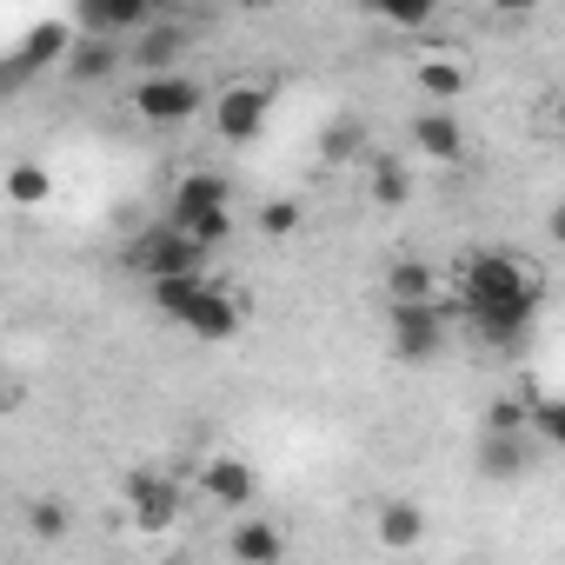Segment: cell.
Returning <instances> with one entry per match:
<instances>
[{
	"label": "cell",
	"mask_w": 565,
	"mask_h": 565,
	"mask_svg": "<svg viewBox=\"0 0 565 565\" xmlns=\"http://www.w3.org/2000/svg\"><path fill=\"white\" fill-rule=\"evenodd\" d=\"M459 307H466V320H472V333L486 347H505L512 353L539 327V273H525L512 253L486 246L459 273Z\"/></svg>",
	"instance_id": "1"
},
{
	"label": "cell",
	"mask_w": 565,
	"mask_h": 565,
	"mask_svg": "<svg viewBox=\"0 0 565 565\" xmlns=\"http://www.w3.org/2000/svg\"><path fill=\"white\" fill-rule=\"evenodd\" d=\"M386 347H393L399 366H433V360H446V347H452L446 307H439V300H386Z\"/></svg>",
	"instance_id": "2"
},
{
	"label": "cell",
	"mask_w": 565,
	"mask_h": 565,
	"mask_svg": "<svg viewBox=\"0 0 565 565\" xmlns=\"http://www.w3.org/2000/svg\"><path fill=\"white\" fill-rule=\"evenodd\" d=\"M273 120V87L266 81H226L213 94V140L226 147H253Z\"/></svg>",
	"instance_id": "3"
},
{
	"label": "cell",
	"mask_w": 565,
	"mask_h": 565,
	"mask_svg": "<svg viewBox=\"0 0 565 565\" xmlns=\"http://www.w3.org/2000/svg\"><path fill=\"white\" fill-rule=\"evenodd\" d=\"M127 259H134L147 279H160V273H200V266H206V246H200L180 220H167V226H140V233L127 239Z\"/></svg>",
	"instance_id": "4"
},
{
	"label": "cell",
	"mask_w": 565,
	"mask_h": 565,
	"mask_svg": "<svg viewBox=\"0 0 565 565\" xmlns=\"http://www.w3.org/2000/svg\"><path fill=\"white\" fill-rule=\"evenodd\" d=\"M120 499H127V519H134L140 532H167V525H180V512H186L180 479L160 472V466H134L127 486H120Z\"/></svg>",
	"instance_id": "5"
},
{
	"label": "cell",
	"mask_w": 565,
	"mask_h": 565,
	"mask_svg": "<svg viewBox=\"0 0 565 565\" xmlns=\"http://www.w3.org/2000/svg\"><path fill=\"white\" fill-rule=\"evenodd\" d=\"M200 107H206V94H200V81H186L180 67H173V74H140V87H134V114H140L147 127H186Z\"/></svg>",
	"instance_id": "6"
},
{
	"label": "cell",
	"mask_w": 565,
	"mask_h": 565,
	"mask_svg": "<svg viewBox=\"0 0 565 565\" xmlns=\"http://www.w3.org/2000/svg\"><path fill=\"white\" fill-rule=\"evenodd\" d=\"M173 327H180V333H193L200 347H226V340H233V333L246 327V313H239V300H233V294L220 287V279H206V287L193 294V307H186V313H180Z\"/></svg>",
	"instance_id": "7"
},
{
	"label": "cell",
	"mask_w": 565,
	"mask_h": 565,
	"mask_svg": "<svg viewBox=\"0 0 565 565\" xmlns=\"http://www.w3.org/2000/svg\"><path fill=\"white\" fill-rule=\"evenodd\" d=\"M74 28H61V21H41V28H28L21 34V47L8 54V87H21V81H34V74H47V67H67V54H74Z\"/></svg>",
	"instance_id": "8"
},
{
	"label": "cell",
	"mask_w": 565,
	"mask_h": 565,
	"mask_svg": "<svg viewBox=\"0 0 565 565\" xmlns=\"http://www.w3.org/2000/svg\"><path fill=\"white\" fill-rule=\"evenodd\" d=\"M532 459H539V433H532V426H519V433H479V452H472L479 479H492V486L525 479Z\"/></svg>",
	"instance_id": "9"
},
{
	"label": "cell",
	"mask_w": 565,
	"mask_h": 565,
	"mask_svg": "<svg viewBox=\"0 0 565 565\" xmlns=\"http://www.w3.org/2000/svg\"><path fill=\"white\" fill-rule=\"evenodd\" d=\"M200 492H206L220 512H253V499H259V472H253L239 452H213V459L200 466Z\"/></svg>",
	"instance_id": "10"
},
{
	"label": "cell",
	"mask_w": 565,
	"mask_h": 565,
	"mask_svg": "<svg viewBox=\"0 0 565 565\" xmlns=\"http://www.w3.org/2000/svg\"><path fill=\"white\" fill-rule=\"evenodd\" d=\"M160 21V0H74L81 34H147Z\"/></svg>",
	"instance_id": "11"
},
{
	"label": "cell",
	"mask_w": 565,
	"mask_h": 565,
	"mask_svg": "<svg viewBox=\"0 0 565 565\" xmlns=\"http://www.w3.org/2000/svg\"><path fill=\"white\" fill-rule=\"evenodd\" d=\"M406 134H413V147H419L426 160H439V167H452V160H466V127H459V120H452V114H446L439 100H433V107H419Z\"/></svg>",
	"instance_id": "12"
},
{
	"label": "cell",
	"mask_w": 565,
	"mask_h": 565,
	"mask_svg": "<svg viewBox=\"0 0 565 565\" xmlns=\"http://www.w3.org/2000/svg\"><path fill=\"white\" fill-rule=\"evenodd\" d=\"M226 558H239V565H279V558H287V532H279L266 512H246L226 532Z\"/></svg>",
	"instance_id": "13"
},
{
	"label": "cell",
	"mask_w": 565,
	"mask_h": 565,
	"mask_svg": "<svg viewBox=\"0 0 565 565\" xmlns=\"http://www.w3.org/2000/svg\"><path fill=\"white\" fill-rule=\"evenodd\" d=\"M180 54H186V28H173V21H153V28L134 34V47H127L134 74H173Z\"/></svg>",
	"instance_id": "14"
},
{
	"label": "cell",
	"mask_w": 565,
	"mask_h": 565,
	"mask_svg": "<svg viewBox=\"0 0 565 565\" xmlns=\"http://www.w3.org/2000/svg\"><path fill=\"white\" fill-rule=\"evenodd\" d=\"M373 539H380L386 552H419V545H426V512H419L413 499H386V505L373 512Z\"/></svg>",
	"instance_id": "15"
},
{
	"label": "cell",
	"mask_w": 565,
	"mask_h": 565,
	"mask_svg": "<svg viewBox=\"0 0 565 565\" xmlns=\"http://www.w3.org/2000/svg\"><path fill=\"white\" fill-rule=\"evenodd\" d=\"M114 67H120V34H81L74 54H67V81L74 87H100Z\"/></svg>",
	"instance_id": "16"
},
{
	"label": "cell",
	"mask_w": 565,
	"mask_h": 565,
	"mask_svg": "<svg viewBox=\"0 0 565 565\" xmlns=\"http://www.w3.org/2000/svg\"><path fill=\"white\" fill-rule=\"evenodd\" d=\"M233 193H226V180L220 173H180V186H173V220H200V213H213V206H226Z\"/></svg>",
	"instance_id": "17"
},
{
	"label": "cell",
	"mask_w": 565,
	"mask_h": 565,
	"mask_svg": "<svg viewBox=\"0 0 565 565\" xmlns=\"http://www.w3.org/2000/svg\"><path fill=\"white\" fill-rule=\"evenodd\" d=\"M200 287H206V266H200V273H160V279H147V300H153L160 320H180Z\"/></svg>",
	"instance_id": "18"
},
{
	"label": "cell",
	"mask_w": 565,
	"mask_h": 565,
	"mask_svg": "<svg viewBox=\"0 0 565 565\" xmlns=\"http://www.w3.org/2000/svg\"><path fill=\"white\" fill-rule=\"evenodd\" d=\"M386 300H439V273H433L426 259L386 266Z\"/></svg>",
	"instance_id": "19"
},
{
	"label": "cell",
	"mask_w": 565,
	"mask_h": 565,
	"mask_svg": "<svg viewBox=\"0 0 565 565\" xmlns=\"http://www.w3.org/2000/svg\"><path fill=\"white\" fill-rule=\"evenodd\" d=\"M360 8L373 14V21H386V28H433L439 21V0H360Z\"/></svg>",
	"instance_id": "20"
},
{
	"label": "cell",
	"mask_w": 565,
	"mask_h": 565,
	"mask_svg": "<svg viewBox=\"0 0 565 565\" xmlns=\"http://www.w3.org/2000/svg\"><path fill=\"white\" fill-rule=\"evenodd\" d=\"M419 94L439 100V107L459 100V94H466V67H459V61H419Z\"/></svg>",
	"instance_id": "21"
},
{
	"label": "cell",
	"mask_w": 565,
	"mask_h": 565,
	"mask_svg": "<svg viewBox=\"0 0 565 565\" xmlns=\"http://www.w3.org/2000/svg\"><path fill=\"white\" fill-rule=\"evenodd\" d=\"M47 193H54V173H47V167H34V160H21V167L8 173V200H14V206H41Z\"/></svg>",
	"instance_id": "22"
},
{
	"label": "cell",
	"mask_w": 565,
	"mask_h": 565,
	"mask_svg": "<svg viewBox=\"0 0 565 565\" xmlns=\"http://www.w3.org/2000/svg\"><path fill=\"white\" fill-rule=\"evenodd\" d=\"M532 433H539V446L565 452V393H552V399H532Z\"/></svg>",
	"instance_id": "23"
},
{
	"label": "cell",
	"mask_w": 565,
	"mask_h": 565,
	"mask_svg": "<svg viewBox=\"0 0 565 565\" xmlns=\"http://www.w3.org/2000/svg\"><path fill=\"white\" fill-rule=\"evenodd\" d=\"M406 193H413L406 167H399V160H373V200H380V206H406Z\"/></svg>",
	"instance_id": "24"
},
{
	"label": "cell",
	"mask_w": 565,
	"mask_h": 565,
	"mask_svg": "<svg viewBox=\"0 0 565 565\" xmlns=\"http://www.w3.org/2000/svg\"><path fill=\"white\" fill-rule=\"evenodd\" d=\"M28 525H34V539H67L74 532V512H67V499H41L28 512Z\"/></svg>",
	"instance_id": "25"
},
{
	"label": "cell",
	"mask_w": 565,
	"mask_h": 565,
	"mask_svg": "<svg viewBox=\"0 0 565 565\" xmlns=\"http://www.w3.org/2000/svg\"><path fill=\"white\" fill-rule=\"evenodd\" d=\"M200 246H226L233 239V206H213V213H200V220H180Z\"/></svg>",
	"instance_id": "26"
},
{
	"label": "cell",
	"mask_w": 565,
	"mask_h": 565,
	"mask_svg": "<svg viewBox=\"0 0 565 565\" xmlns=\"http://www.w3.org/2000/svg\"><path fill=\"white\" fill-rule=\"evenodd\" d=\"M532 426V399H492L486 406V433H519Z\"/></svg>",
	"instance_id": "27"
},
{
	"label": "cell",
	"mask_w": 565,
	"mask_h": 565,
	"mask_svg": "<svg viewBox=\"0 0 565 565\" xmlns=\"http://www.w3.org/2000/svg\"><path fill=\"white\" fill-rule=\"evenodd\" d=\"M360 153V120H333L327 127V160H353Z\"/></svg>",
	"instance_id": "28"
},
{
	"label": "cell",
	"mask_w": 565,
	"mask_h": 565,
	"mask_svg": "<svg viewBox=\"0 0 565 565\" xmlns=\"http://www.w3.org/2000/svg\"><path fill=\"white\" fill-rule=\"evenodd\" d=\"M259 226H266V233H273V239H287V233H294V226H300V206H294V200H273V206H266V213H259Z\"/></svg>",
	"instance_id": "29"
},
{
	"label": "cell",
	"mask_w": 565,
	"mask_h": 565,
	"mask_svg": "<svg viewBox=\"0 0 565 565\" xmlns=\"http://www.w3.org/2000/svg\"><path fill=\"white\" fill-rule=\"evenodd\" d=\"M545 233H552V246H565V206H552V220H545Z\"/></svg>",
	"instance_id": "30"
},
{
	"label": "cell",
	"mask_w": 565,
	"mask_h": 565,
	"mask_svg": "<svg viewBox=\"0 0 565 565\" xmlns=\"http://www.w3.org/2000/svg\"><path fill=\"white\" fill-rule=\"evenodd\" d=\"M492 8H499V14H532L539 0H492Z\"/></svg>",
	"instance_id": "31"
},
{
	"label": "cell",
	"mask_w": 565,
	"mask_h": 565,
	"mask_svg": "<svg viewBox=\"0 0 565 565\" xmlns=\"http://www.w3.org/2000/svg\"><path fill=\"white\" fill-rule=\"evenodd\" d=\"M552 127H558V140H565V94H558V107H552Z\"/></svg>",
	"instance_id": "32"
},
{
	"label": "cell",
	"mask_w": 565,
	"mask_h": 565,
	"mask_svg": "<svg viewBox=\"0 0 565 565\" xmlns=\"http://www.w3.org/2000/svg\"><path fill=\"white\" fill-rule=\"evenodd\" d=\"M253 8H279V0H253Z\"/></svg>",
	"instance_id": "33"
}]
</instances>
